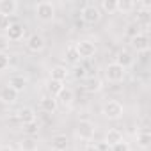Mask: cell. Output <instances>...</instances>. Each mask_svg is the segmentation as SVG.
<instances>
[{
    "label": "cell",
    "instance_id": "6da1fadb",
    "mask_svg": "<svg viewBox=\"0 0 151 151\" xmlns=\"http://www.w3.org/2000/svg\"><path fill=\"white\" fill-rule=\"evenodd\" d=\"M55 14H57V7L50 0H41L34 6V16L41 23H52L55 20Z\"/></svg>",
    "mask_w": 151,
    "mask_h": 151
},
{
    "label": "cell",
    "instance_id": "7a4b0ae2",
    "mask_svg": "<svg viewBox=\"0 0 151 151\" xmlns=\"http://www.w3.org/2000/svg\"><path fill=\"white\" fill-rule=\"evenodd\" d=\"M126 69L123 68V66H119L117 62H109L105 68H103V75H105V80L109 82V84H121V82H124V78H126Z\"/></svg>",
    "mask_w": 151,
    "mask_h": 151
},
{
    "label": "cell",
    "instance_id": "3957f363",
    "mask_svg": "<svg viewBox=\"0 0 151 151\" xmlns=\"http://www.w3.org/2000/svg\"><path fill=\"white\" fill-rule=\"evenodd\" d=\"M123 114H124V107L117 100H109L101 107V116L109 121H119L123 117Z\"/></svg>",
    "mask_w": 151,
    "mask_h": 151
},
{
    "label": "cell",
    "instance_id": "277c9868",
    "mask_svg": "<svg viewBox=\"0 0 151 151\" xmlns=\"http://www.w3.org/2000/svg\"><path fill=\"white\" fill-rule=\"evenodd\" d=\"M75 133H77V137L80 140H86V142H91L96 135V126L93 121L89 119H80L77 123V128H75Z\"/></svg>",
    "mask_w": 151,
    "mask_h": 151
},
{
    "label": "cell",
    "instance_id": "5b68a950",
    "mask_svg": "<svg viewBox=\"0 0 151 151\" xmlns=\"http://www.w3.org/2000/svg\"><path fill=\"white\" fill-rule=\"evenodd\" d=\"M101 16H103V13L100 11V7H98L96 4H86V6L80 9V18H82V22L87 23V25L98 23V22L101 20Z\"/></svg>",
    "mask_w": 151,
    "mask_h": 151
},
{
    "label": "cell",
    "instance_id": "8992f818",
    "mask_svg": "<svg viewBox=\"0 0 151 151\" xmlns=\"http://www.w3.org/2000/svg\"><path fill=\"white\" fill-rule=\"evenodd\" d=\"M75 45V48H77V53H78V57H80V60L82 59H93L94 55H96V52H98V46H96V43L94 41H91V39H80V41H77V43H73Z\"/></svg>",
    "mask_w": 151,
    "mask_h": 151
},
{
    "label": "cell",
    "instance_id": "52a82bcc",
    "mask_svg": "<svg viewBox=\"0 0 151 151\" xmlns=\"http://www.w3.org/2000/svg\"><path fill=\"white\" fill-rule=\"evenodd\" d=\"M25 46H27V50L32 52V53H41V52L46 48V39H45L41 34L34 32V34H30V36L27 37Z\"/></svg>",
    "mask_w": 151,
    "mask_h": 151
},
{
    "label": "cell",
    "instance_id": "ba28073f",
    "mask_svg": "<svg viewBox=\"0 0 151 151\" xmlns=\"http://www.w3.org/2000/svg\"><path fill=\"white\" fill-rule=\"evenodd\" d=\"M6 86H9L11 89H14L20 94V93H23L27 89L29 78H27V75H23V73H14V75H11V77H9V80H7Z\"/></svg>",
    "mask_w": 151,
    "mask_h": 151
},
{
    "label": "cell",
    "instance_id": "9c48e42d",
    "mask_svg": "<svg viewBox=\"0 0 151 151\" xmlns=\"http://www.w3.org/2000/svg\"><path fill=\"white\" fill-rule=\"evenodd\" d=\"M130 45L137 53H146V52H149V36L140 32V34H137L135 37L130 39Z\"/></svg>",
    "mask_w": 151,
    "mask_h": 151
},
{
    "label": "cell",
    "instance_id": "30bf717a",
    "mask_svg": "<svg viewBox=\"0 0 151 151\" xmlns=\"http://www.w3.org/2000/svg\"><path fill=\"white\" fill-rule=\"evenodd\" d=\"M18 100H20V94L14 89H11L9 86H2V87H0V101H2L4 105L13 107V105L18 103Z\"/></svg>",
    "mask_w": 151,
    "mask_h": 151
},
{
    "label": "cell",
    "instance_id": "8fae6325",
    "mask_svg": "<svg viewBox=\"0 0 151 151\" xmlns=\"http://www.w3.org/2000/svg\"><path fill=\"white\" fill-rule=\"evenodd\" d=\"M25 32H27V29L22 23H11L9 29L6 30V37L11 43H18V41H22L25 37Z\"/></svg>",
    "mask_w": 151,
    "mask_h": 151
},
{
    "label": "cell",
    "instance_id": "7c38bea8",
    "mask_svg": "<svg viewBox=\"0 0 151 151\" xmlns=\"http://www.w3.org/2000/svg\"><path fill=\"white\" fill-rule=\"evenodd\" d=\"M69 75H71V69L68 66H62V64H57L50 69V78L57 80V82H62V84L69 78Z\"/></svg>",
    "mask_w": 151,
    "mask_h": 151
},
{
    "label": "cell",
    "instance_id": "4fadbf2b",
    "mask_svg": "<svg viewBox=\"0 0 151 151\" xmlns=\"http://www.w3.org/2000/svg\"><path fill=\"white\" fill-rule=\"evenodd\" d=\"M50 147L52 151H68L69 147V139L66 133H57L50 139Z\"/></svg>",
    "mask_w": 151,
    "mask_h": 151
},
{
    "label": "cell",
    "instance_id": "5bb4252c",
    "mask_svg": "<svg viewBox=\"0 0 151 151\" xmlns=\"http://www.w3.org/2000/svg\"><path fill=\"white\" fill-rule=\"evenodd\" d=\"M135 140H137V146L140 149H144V151L149 149V146H151V132L147 128H139L135 132Z\"/></svg>",
    "mask_w": 151,
    "mask_h": 151
},
{
    "label": "cell",
    "instance_id": "9a60e30c",
    "mask_svg": "<svg viewBox=\"0 0 151 151\" xmlns=\"http://www.w3.org/2000/svg\"><path fill=\"white\" fill-rule=\"evenodd\" d=\"M20 9V4L16 2V0H0V14L2 16H14Z\"/></svg>",
    "mask_w": 151,
    "mask_h": 151
},
{
    "label": "cell",
    "instance_id": "2e32d148",
    "mask_svg": "<svg viewBox=\"0 0 151 151\" xmlns=\"http://www.w3.org/2000/svg\"><path fill=\"white\" fill-rule=\"evenodd\" d=\"M16 117H18V121H20L22 124H29V123L37 121V114H36V110H34L32 107H22V109L18 110Z\"/></svg>",
    "mask_w": 151,
    "mask_h": 151
},
{
    "label": "cell",
    "instance_id": "e0dca14e",
    "mask_svg": "<svg viewBox=\"0 0 151 151\" xmlns=\"http://www.w3.org/2000/svg\"><path fill=\"white\" fill-rule=\"evenodd\" d=\"M39 107H41V110H45L48 114H53V112H57L59 103H57V98H53L50 94H43L41 100H39Z\"/></svg>",
    "mask_w": 151,
    "mask_h": 151
},
{
    "label": "cell",
    "instance_id": "ac0fdd59",
    "mask_svg": "<svg viewBox=\"0 0 151 151\" xmlns=\"http://www.w3.org/2000/svg\"><path fill=\"white\" fill-rule=\"evenodd\" d=\"M124 140V135H123V132L119 130V128H110L107 133H105V144L109 146V147H112V146H116V144H119V142H123Z\"/></svg>",
    "mask_w": 151,
    "mask_h": 151
},
{
    "label": "cell",
    "instance_id": "d6986e66",
    "mask_svg": "<svg viewBox=\"0 0 151 151\" xmlns=\"http://www.w3.org/2000/svg\"><path fill=\"white\" fill-rule=\"evenodd\" d=\"M73 101H75V93H73V89H69V87L64 86V89H62V91L59 93V96H57V103L62 105V107H71Z\"/></svg>",
    "mask_w": 151,
    "mask_h": 151
},
{
    "label": "cell",
    "instance_id": "ffe728a7",
    "mask_svg": "<svg viewBox=\"0 0 151 151\" xmlns=\"http://www.w3.org/2000/svg\"><path fill=\"white\" fill-rule=\"evenodd\" d=\"M64 60H66L68 64H73V66H77V64L80 62V57H78L77 48H75L73 43L66 46V50H64Z\"/></svg>",
    "mask_w": 151,
    "mask_h": 151
},
{
    "label": "cell",
    "instance_id": "44dd1931",
    "mask_svg": "<svg viewBox=\"0 0 151 151\" xmlns=\"http://www.w3.org/2000/svg\"><path fill=\"white\" fill-rule=\"evenodd\" d=\"M114 62H117L119 66H123L124 69H128V68L133 64V57H132V53H130L128 50H121V52L117 53V57H116Z\"/></svg>",
    "mask_w": 151,
    "mask_h": 151
},
{
    "label": "cell",
    "instance_id": "7402d4cb",
    "mask_svg": "<svg viewBox=\"0 0 151 151\" xmlns=\"http://www.w3.org/2000/svg\"><path fill=\"white\" fill-rule=\"evenodd\" d=\"M62 89H64V84H62V82H57V80H52V78L46 80V94L57 98Z\"/></svg>",
    "mask_w": 151,
    "mask_h": 151
},
{
    "label": "cell",
    "instance_id": "603a6c76",
    "mask_svg": "<svg viewBox=\"0 0 151 151\" xmlns=\"http://www.w3.org/2000/svg\"><path fill=\"white\" fill-rule=\"evenodd\" d=\"M100 11L107 14H117V0H101L100 2Z\"/></svg>",
    "mask_w": 151,
    "mask_h": 151
},
{
    "label": "cell",
    "instance_id": "cb8c5ba5",
    "mask_svg": "<svg viewBox=\"0 0 151 151\" xmlns=\"http://www.w3.org/2000/svg\"><path fill=\"white\" fill-rule=\"evenodd\" d=\"M39 146H37V140L34 137H25L22 139L20 142V151H37Z\"/></svg>",
    "mask_w": 151,
    "mask_h": 151
},
{
    "label": "cell",
    "instance_id": "d4e9b609",
    "mask_svg": "<svg viewBox=\"0 0 151 151\" xmlns=\"http://www.w3.org/2000/svg\"><path fill=\"white\" fill-rule=\"evenodd\" d=\"M133 9H137V4L135 2H128V0H117V13H123V14H128L132 13Z\"/></svg>",
    "mask_w": 151,
    "mask_h": 151
},
{
    "label": "cell",
    "instance_id": "484cf974",
    "mask_svg": "<svg viewBox=\"0 0 151 151\" xmlns=\"http://www.w3.org/2000/svg\"><path fill=\"white\" fill-rule=\"evenodd\" d=\"M23 126V132L27 133V137H34L37 132H39V123L34 121V123H29V124H22Z\"/></svg>",
    "mask_w": 151,
    "mask_h": 151
},
{
    "label": "cell",
    "instance_id": "4316f807",
    "mask_svg": "<svg viewBox=\"0 0 151 151\" xmlns=\"http://www.w3.org/2000/svg\"><path fill=\"white\" fill-rule=\"evenodd\" d=\"M11 66V55L7 52H0V73Z\"/></svg>",
    "mask_w": 151,
    "mask_h": 151
},
{
    "label": "cell",
    "instance_id": "83f0119b",
    "mask_svg": "<svg viewBox=\"0 0 151 151\" xmlns=\"http://www.w3.org/2000/svg\"><path fill=\"white\" fill-rule=\"evenodd\" d=\"M124 34H126L130 39H132V37H135L137 34H140V25H139V23H130V25H128V29L124 30Z\"/></svg>",
    "mask_w": 151,
    "mask_h": 151
},
{
    "label": "cell",
    "instance_id": "f1b7e54d",
    "mask_svg": "<svg viewBox=\"0 0 151 151\" xmlns=\"http://www.w3.org/2000/svg\"><path fill=\"white\" fill-rule=\"evenodd\" d=\"M11 46V41L6 37V34H0V52H7Z\"/></svg>",
    "mask_w": 151,
    "mask_h": 151
},
{
    "label": "cell",
    "instance_id": "f546056e",
    "mask_svg": "<svg viewBox=\"0 0 151 151\" xmlns=\"http://www.w3.org/2000/svg\"><path fill=\"white\" fill-rule=\"evenodd\" d=\"M110 149H112V151H130V144H128L126 140H123V142H119V144L112 146Z\"/></svg>",
    "mask_w": 151,
    "mask_h": 151
},
{
    "label": "cell",
    "instance_id": "4dcf8cb0",
    "mask_svg": "<svg viewBox=\"0 0 151 151\" xmlns=\"http://www.w3.org/2000/svg\"><path fill=\"white\" fill-rule=\"evenodd\" d=\"M9 25H11L9 18H7V16H2V14H0V30H7V29H9Z\"/></svg>",
    "mask_w": 151,
    "mask_h": 151
},
{
    "label": "cell",
    "instance_id": "1f68e13d",
    "mask_svg": "<svg viewBox=\"0 0 151 151\" xmlns=\"http://www.w3.org/2000/svg\"><path fill=\"white\" fill-rule=\"evenodd\" d=\"M75 75H77L78 78H86V77H87V73H86L84 68H77V69H75Z\"/></svg>",
    "mask_w": 151,
    "mask_h": 151
},
{
    "label": "cell",
    "instance_id": "d6a6232c",
    "mask_svg": "<svg viewBox=\"0 0 151 151\" xmlns=\"http://www.w3.org/2000/svg\"><path fill=\"white\" fill-rule=\"evenodd\" d=\"M86 151H101V147H100L98 144H93V142H91V144L86 146Z\"/></svg>",
    "mask_w": 151,
    "mask_h": 151
},
{
    "label": "cell",
    "instance_id": "836d02e7",
    "mask_svg": "<svg viewBox=\"0 0 151 151\" xmlns=\"http://www.w3.org/2000/svg\"><path fill=\"white\" fill-rule=\"evenodd\" d=\"M0 151H14V149H13V146H9V144H2V146H0Z\"/></svg>",
    "mask_w": 151,
    "mask_h": 151
},
{
    "label": "cell",
    "instance_id": "e575fe53",
    "mask_svg": "<svg viewBox=\"0 0 151 151\" xmlns=\"http://www.w3.org/2000/svg\"><path fill=\"white\" fill-rule=\"evenodd\" d=\"M14 151H20V149H14Z\"/></svg>",
    "mask_w": 151,
    "mask_h": 151
}]
</instances>
